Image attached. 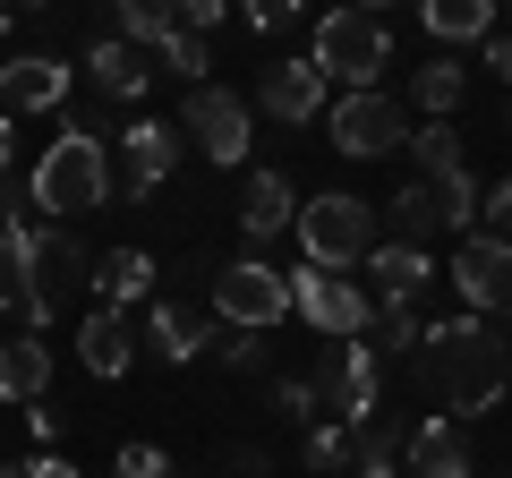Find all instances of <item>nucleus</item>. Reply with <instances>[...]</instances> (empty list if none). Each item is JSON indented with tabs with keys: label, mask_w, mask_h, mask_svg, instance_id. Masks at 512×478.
Returning <instances> with one entry per match:
<instances>
[{
	"label": "nucleus",
	"mask_w": 512,
	"mask_h": 478,
	"mask_svg": "<svg viewBox=\"0 0 512 478\" xmlns=\"http://www.w3.org/2000/svg\"><path fill=\"white\" fill-rule=\"evenodd\" d=\"M26 427H35V444L52 453V444H60V427H69V410H60L52 393H43V402H26Z\"/></svg>",
	"instance_id": "obj_35"
},
{
	"label": "nucleus",
	"mask_w": 512,
	"mask_h": 478,
	"mask_svg": "<svg viewBox=\"0 0 512 478\" xmlns=\"http://www.w3.org/2000/svg\"><path fill=\"white\" fill-rule=\"evenodd\" d=\"M9 18H18V9H9V0H0V35H9Z\"/></svg>",
	"instance_id": "obj_43"
},
{
	"label": "nucleus",
	"mask_w": 512,
	"mask_h": 478,
	"mask_svg": "<svg viewBox=\"0 0 512 478\" xmlns=\"http://www.w3.org/2000/svg\"><path fill=\"white\" fill-rule=\"evenodd\" d=\"M9 9H60V0H9Z\"/></svg>",
	"instance_id": "obj_42"
},
{
	"label": "nucleus",
	"mask_w": 512,
	"mask_h": 478,
	"mask_svg": "<svg viewBox=\"0 0 512 478\" xmlns=\"http://www.w3.org/2000/svg\"><path fill=\"white\" fill-rule=\"evenodd\" d=\"M111 478H180V470H171V453H163V444H120Z\"/></svg>",
	"instance_id": "obj_32"
},
{
	"label": "nucleus",
	"mask_w": 512,
	"mask_h": 478,
	"mask_svg": "<svg viewBox=\"0 0 512 478\" xmlns=\"http://www.w3.org/2000/svg\"><path fill=\"white\" fill-rule=\"evenodd\" d=\"M26 205H35V214H103L111 205V154H103V137H94L86 120H69V129L43 146L35 180H26Z\"/></svg>",
	"instance_id": "obj_2"
},
{
	"label": "nucleus",
	"mask_w": 512,
	"mask_h": 478,
	"mask_svg": "<svg viewBox=\"0 0 512 478\" xmlns=\"http://www.w3.org/2000/svg\"><path fill=\"white\" fill-rule=\"evenodd\" d=\"M60 94H69V69L52 52H18L0 69V111H60Z\"/></svg>",
	"instance_id": "obj_15"
},
{
	"label": "nucleus",
	"mask_w": 512,
	"mask_h": 478,
	"mask_svg": "<svg viewBox=\"0 0 512 478\" xmlns=\"http://www.w3.org/2000/svg\"><path fill=\"white\" fill-rule=\"evenodd\" d=\"M52 393V342H0V402H43Z\"/></svg>",
	"instance_id": "obj_21"
},
{
	"label": "nucleus",
	"mask_w": 512,
	"mask_h": 478,
	"mask_svg": "<svg viewBox=\"0 0 512 478\" xmlns=\"http://www.w3.org/2000/svg\"><path fill=\"white\" fill-rule=\"evenodd\" d=\"M350 9H376V0H350Z\"/></svg>",
	"instance_id": "obj_44"
},
{
	"label": "nucleus",
	"mask_w": 512,
	"mask_h": 478,
	"mask_svg": "<svg viewBox=\"0 0 512 478\" xmlns=\"http://www.w3.org/2000/svg\"><path fill=\"white\" fill-rule=\"evenodd\" d=\"M419 376H427L436 402H453L461 419H478V410L504 402V333H495L487 316H470V308H461L453 325H427Z\"/></svg>",
	"instance_id": "obj_1"
},
{
	"label": "nucleus",
	"mask_w": 512,
	"mask_h": 478,
	"mask_svg": "<svg viewBox=\"0 0 512 478\" xmlns=\"http://www.w3.org/2000/svg\"><path fill=\"white\" fill-rule=\"evenodd\" d=\"M308 385H316V402H325L342 427H367L384 410V359H376V342H359V333H350V342H325V359H316Z\"/></svg>",
	"instance_id": "obj_5"
},
{
	"label": "nucleus",
	"mask_w": 512,
	"mask_h": 478,
	"mask_svg": "<svg viewBox=\"0 0 512 478\" xmlns=\"http://www.w3.org/2000/svg\"><path fill=\"white\" fill-rule=\"evenodd\" d=\"M299 222V197H291V180L282 171H248V188H239V231L265 248V239H282Z\"/></svg>",
	"instance_id": "obj_16"
},
{
	"label": "nucleus",
	"mask_w": 512,
	"mask_h": 478,
	"mask_svg": "<svg viewBox=\"0 0 512 478\" xmlns=\"http://www.w3.org/2000/svg\"><path fill=\"white\" fill-rule=\"evenodd\" d=\"M0 478H86L77 461H60V453H26V461H9Z\"/></svg>",
	"instance_id": "obj_37"
},
{
	"label": "nucleus",
	"mask_w": 512,
	"mask_h": 478,
	"mask_svg": "<svg viewBox=\"0 0 512 478\" xmlns=\"http://www.w3.org/2000/svg\"><path fill=\"white\" fill-rule=\"evenodd\" d=\"M146 291H154V257H146V248H111V257H94V299H103V308H137Z\"/></svg>",
	"instance_id": "obj_22"
},
{
	"label": "nucleus",
	"mask_w": 512,
	"mask_h": 478,
	"mask_svg": "<svg viewBox=\"0 0 512 478\" xmlns=\"http://www.w3.org/2000/svg\"><path fill=\"white\" fill-rule=\"evenodd\" d=\"M111 18H120V43L146 52V43H163L171 26H180V9H171V0H111Z\"/></svg>",
	"instance_id": "obj_28"
},
{
	"label": "nucleus",
	"mask_w": 512,
	"mask_h": 478,
	"mask_svg": "<svg viewBox=\"0 0 512 478\" xmlns=\"http://www.w3.org/2000/svg\"><path fill=\"white\" fill-rule=\"evenodd\" d=\"M214 316H222V325H239V333H274L282 316H291V274L265 265V257L214 265Z\"/></svg>",
	"instance_id": "obj_6"
},
{
	"label": "nucleus",
	"mask_w": 512,
	"mask_h": 478,
	"mask_svg": "<svg viewBox=\"0 0 512 478\" xmlns=\"http://www.w3.org/2000/svg\"><path fill=\"white\" fill-rule=\"evenodd\" d=\"M402 470H410V478H478V470H470V436H461V419H427L419 436H410Z\"/></svg>",
	"instance_id": "obj_17"
},
{
	"label": "nucleus",
	"mask_w": 512,
	"mask_h": 478,
	"mask_svg": "<svg viewBox=\"0 0 512 478\" xmlns=\"http://www.w3.org/2000/svg\"><path fill=\"white\" fill-rule=\"evenodd\" d=\"M77 282H94V257L77 248V239H43V299L60 308V299H69Z\"/></svg>",
	"instance_id": "obj_26"
},
{
	"label": "nucleus",
	"mask_w": 512,
	"mask_h": 478,
	"mask_svg": "<svg viewBox=\"0 0 512 478\" xmlns=\"http://www.w3.org/2000/svg\"><path fill=\"white\" fill-rule=\"evenodd\" d=\"M0 299H9L35 333L60 316L52 299H43V222L26 214V205H9V214H0Z\"/></svg>",
	"instance_id": "obj_7"
},
{
	"label": "nucleus",
	"mask_w": 512,
	"mask_h": 478,
	"mask_svg": "<svg viewBox=\"0 0 512 478\" xmlns=\"http://www.w3.org/2000/svg\"><path fill=\"white\" fill-rule=\"evenodd\" d=\"M410 154H419L427 188H453V180H470V163H461V129H453V120H427V129H410Z\"/></svg>",
	"instance_id": "obj_24"
},
{
	"label": "nucleus",
	"mask_w": 512,
	"mask_h": 478,
	"mask_svg": "<svg viewBox=\"0 0 512 478\" xmlns=\"http://www.w3.org/2000/svg\"><path fill=\"white\" fill-rule=\"evenodd\" d=\"M478 214L495 222V239H512V180H495L487 197H478Z\"/></svg>",
	"instance_id": "obj_39"
},
{
	"label": "nucleus",
	"mask_w": 512,
	"mask_h": 478,
	"mask_svg": "<svg viewBox=\"0 0 512 478\" xmlns=\"http://www.w3.org/2000/svg\"><path fill=\"white\" fill-rule=\"evenodd\" d=\"M325 86H333V77L316 69V60H274V69L256 77V103L274 111L282 129H308L316 111H325Z\"/></svg>",
	"instance_id": "obj_14"
},
{
	"label": "nucleus",
	"mask_w": 512,
	"mask_h": 478,
	"mask_svg": "<svg viewBox=\"0 0 512 478\" xmlns=\"http://www.w3.org/2000/svg\"><path fill=\"white\" fill-rule=\"evenodd\" d=\"M291 316H308L316 333L350 342V333H359L367 316H376V299H367L350 274H325V265H299V274H291Z\"/></svg>",
	"instance_id": "obj_9"
},
{
	"label": "nucleus",
	"mask_w": 512,
	"mask_h": 478,
	"mask_svg": "<svg viewBox=\"0 0 512 478\" xmlns=\"http://www.w3.org/2000/svg\"><path fill=\"white\" fill-rule=\"evenodd\" d=\"M402 453H410V436L384 419V410L367 427H350V478H393V470H402Z\"/></svg>",
	"instance_id": "obj_23"
},
{
	"label": "nucleus",
	"mask_w": 512,
	"mask_h": 478,
	"mask_svg": "<svg viewBox=\"0 0 512 478\" xmlns=\"http://www.w3.org/2000/svg\"><path fill=\"white\" fill-rule=\"evenodd\" d=\"M0 171H9V120H0Z\"/></svg>",
	"instance_id": "obj_41"
},
{
	"label": "nucleus",
	"mask_w": 512,
	"mask_h": 478,
	"mask_svg": "<svg viewBox=\"0 0 512 478\" xmlns=\"http://www.w3.org/2000/svg\"><path fill=\"white\" fill-rule=\"evenodd\" d=\"M461 94H470V69H461V60H427L419 69V111L427 120H453Z\"/></svg>",
	"instance_id": "obj_27"
},
{
	"label": "nucleus",
	"mask_w": 512,
	"mask_h": 478,
	"mask_svg": "<svg viewBox=\"0 0 512 478\" xmlns=\"http://www.w3.org/2000/svg\"><path fill=\"white\" fill-rule=\"evenodd\" d=\"M444 222L436 188H393V239H410V248H427V231Z\"/></svg>",
	"instance_id": "obj_29"
},
{
	"label": "nucleus",
	"mask_w": 512,
	"mask_h": 478,
	"mask_svg": "<svg viewBox=\"0 0 512 478\" xmlns=\"http://www.w3.org/2000/svg\"><path fill=\"white\" fill-rule=\"evenodd\" d=\"M308 470L325 478V470H350V427L342 419H316L308 427Z\"/></svg>",
	"instance_id": "obj_31"
},
{
	"label": "nucleus",
	"mask_w": 512,
	"mask_h": 478,
	"mask_svg": "<svg viewBox=\"0 0 512 478\" xmlns=\"http://www.w3.org/2000/svg\"><path fill=\"white\" fill-rule=\"evenodd\" d=\"M180 171V129L171 120H128L120 129V205H146Z\"/></svg>",
	"instance_id": "obj_11"
},
{
	"label": "nucleus",
	"mask_w": 512,
	"mask_h": 478,
	"mask_svg": "<svg viewBox=\"0 0 512 478\" xmlns=\"http://www.w3.org/2000/svg\"><path fill=\"white\" fill-rule=\"evenodd\" d=\"M274 410H282V419H299V427H316V385H308V376H291V385L274 393Z\"/></svg>",
	"instance_id": "obj_36"
},
{
	"label": "nucleus",
	"mask_w": 512,
	"mask_h": 478,
	"mask_svg": "<svg viewBox=\"0 0 512 478\" xmlns=\"http://www.w3.org/2000/svg\"><path fill=\"white\" fill-rule=\"evenodd\" d=\"M367 299H376L384 316H402V308H419V291L436 282V265H427V248H410V239H384V248H367Z\"/></svg>",
	"instance_id": "obj_13"
},
{
	"label": "nucleus",
	"mask_w": 512,
	"mask_h": 478,
	"mask_svg": "<svg viewBox=\"0 0 512 478\" xmlns=\"http://www.w3.org/2000/svg\"><path fill=\"white\" fill-rule=\"evenodd\" d=\"M180 137H197L205 163H248V103H239L231 86H188Z\"/></svg>",
	"instance_id": "obj_10"
},
{
	"label": "nucleus",
	"mask_w": 512,
	"mask_h": 478,
	"mask_svg": "<svg viewBox=\"0 0 512 478\" xmlns=\"http://www.w3.org/2000/svg\"><path fill=\"white\" fill-rule=\"evenodd\" d=\"M308 60L333 77V86L359 94V86H376V77L393 69V26H384L376 9H350V0H342V9H325V18H316Z\"/></svg>",
	"instance_id": "obj_3"
},
{
	"label": "nucleus",
	"mask_w": 512,
	"mask_h": 478,
	"mask_svg": "<svg viewBox=\"0 0 512 478\" xmlns=\"http://www.w3.org/2000/svg\"><path fill=\"white\" fill-rule=\"evenodd\" d=\"M419 18L436 43H487L495 26V0H419Z\"/></svg>",
	"instance_id": "obj_25"
},
{
	"label": "nucleus",
	"mask_w": 512,
	"mask_h": 478,
	"mask_svg": "<svg viewBox=\"0 0 512 478\" xmlns=\"http://www.w3.org/2000/svg\"><path fill=\"white\" fill-rule=\"evenodd\" d=\"M299 9H308V0H239L248 35H282V26H299Z\"/></svg>",
	"instance_id": "obj_33"
},
{
	"label": "nucleus",
	"mask_w": 512,
	"mask_h": 478,
	"mask_svg": "<svg viewBox=\"0 0 512 478\" xmlns=\"http://www.w3.org/2000/svg\"><path fill=\"white\" fill-rule=\"evenodd\" d=\"M180 9V26H197V35H214L222 18H231V0H171Z\"/></svg>",
	"instance_id": "obj_38"
},
{
	"label": "nucleus",
	"mask_w": 512,
	"mask_h": 478,
	"mask_svg": "<svg viewBox=\"0 0 512 478\" xmlns=\"http://www.w3.org/2000/svg\"><path fill=\"white\" fill-rule=\"evenodd\" d=\"M487 69H495V77H512V35H487Z\"/></svg>",
	"instance_id": "obj_40"
},
{
	"label": "nucleus",
	"mask_w": 512,
	"mask_h": 478,
	"mask_svg": "<svg viewBox=\"0 0 512 478\" xmlns=\"http://www.w3.org/2000/svg\"><path fill=\"white\" fill-rule=\"evenodd\" d=\"M504 120H512V103H504Z\"/></svg>",
	"instance_id": "obj_45"
},
{
	"label": "nucleus",
	"mask_w": 512,
	"mask_h": 478,
	"mask_svg": "<svg viewBox=\"0 0 512 478\" xmlns=\"http://www.w3.org/2000/svg\"><path fill=\"white\" fill-rule=\"evenodd\" d=\"M154 52H163L171 69L188 77V86H205V69H214V52H205V35H197V26H171V35L154 43Z\"/></svg>",
	"instance_id": "obj_30"
},
{
	"label": "nucleus",
	"mask_w": 512,
	"mask_h": 478,
	"mask_svg": "<svg viewBox=\"0 0 512 478\" xmlns=\"http://www.w3.org/2000/svg\"><path fill=\"white\" fill-rule=\"evenodd\" d=\"M453 282H461V308H470V316L512 308V239L470 231V239H461V257H453Z\"/></svg>",
	"instance_id": "obj_12"
},
{
	"label": "nucleus",
	"mask_w": 512,
	"mask_h": 478,
	"mask_svg": "<svg viewBox=\"0 0 512 478\" xmlns=\"http://www.w3.org/2000/svg\"><path fill=\"white\" fill-rule=\"evenodd\" d=\"M77 359H86L94 376H128L137 368V333H128L120 308H94L86 325H77Z\"/></svg>",
	"instance_id": "obj_18"
},
{
	"label": "nucleus",
	"mask_w": 512,
	"mask_h": 478,
	"mask_svg": "<svg viewBox=\"0 0 512 478\" xmlns=\"http://www.w3.org/2000/svg\"><path fill=\"white\" fill-rule=\"evenodd\" d=\"M86 77H94V86H103L111 94V103H137V94H146V52H137V43H120V35H103V43H94V52H86Z\"/></svg>",
	"instance_id": "obj_19"
},
{
	"label": "nucleus",
	"mask_w": 512,
	"mask_h": 478,
	"mask_svg": "<svg viewBox=\"0 0 512 478\" xmlns=\"http://www.w3.org/2000/svg\"><path fill=\"white\" fill-rule=\"evenodd\" d=\"M325 137L350 154V163H367V154H393V146H410V120H402V103H393V94L359 86V94H342V103L325 111Z\"/></svg>",
	"instance_id": "obj_8"
},
{
	"label": "nucleus",
	"mask_w": 512,
	"mask_h": 478,
	"mask_svg": "<svg viewBox=\"0 0 512 478\" xmlns=\"http://www.w3.org/2000/svg\"><path fill=\"white\" fill-rule=\"evenodd\" d=\"M146 342H154V359H171V368H188V359H205L214 350V333L197 325L188 308H171V299H154L146 308Z\"/></svg>",
	"instance_id": "obj_20"
},
{
	"label": "nucleus",
	"mask_w": 512,
	"mask_h": 478,
	"mask_svg": "<svg viewBox=\"0 0 512 478\" xmlns=\"http://www.w3.org/2000/svg\"><path fill=\"white\" fill-rule=\"evenodd\" d=\"M299 248H308V265H325V274H342V265H367V248H376V205L350 197V188H325V197L299 205Z\"/></svg>",
	"instance_id": "obj_4"
},
{
	"label": "nucleus",
	"mask_w": 512,
	"mask_h": 478,
	"mask_svg": "<svg viewBox=\"0 0 512 478\" xmlns=\"http://www.w3.org/2000/svg\"><path fill=\"white\" fill-rule=\"evenodd\" d=\"M214 350H222V368H231V376L265 368V333H239V325H231V342H214Z\"/></svg>",
	"instance_id": "obj_34"
}]
</instances>
